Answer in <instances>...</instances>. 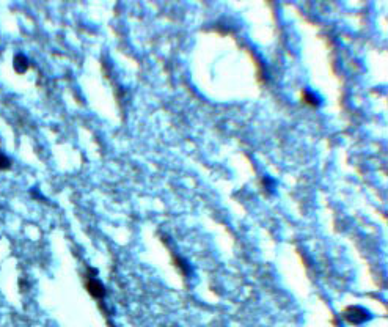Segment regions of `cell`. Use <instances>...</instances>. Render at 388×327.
<instances>
[{"instance_id":"obj_1","label":"cell","mask_w":388,"mask_h":327,"mask_svg":"<svg viewBox=\"0 0 388 327\" xmlns=\"http://www.w3.org/2000/svg\"><path fill=\"white\" fill-rule=\"evenodd\" d=\"M343 318L349 324L360 325L365 321L370 319V313H368L365 309H361V307H358V305H351V307H347V309L343 310Z\"/></svg>"},{"instance_id":"obj_2","label":"cell","mask_w":388,"mask_h":327,"mask_svg":"<svg viewBox=\"0 0 388 327\" xmlns=\"http://www.w3.org/2000/svg\"><path fill=\"white\" fill-rule=\"evenodd\" d=\"M85 288H87L88 294L96 300H102L106 297V286L96 277L87 275L85 277Z\"/></svg>"},{"instance_id":"obj_3","label":"cell","mask_w":388,"mask_h":327,"mask_svg":"<svg viewBox=\"0 0 388 327\" xmlns=\"http://www.w3.org/2000/svg\"><path fill=\"white\" fill-rule=\"evenodd\" d=\"M13 66H14V71H16L17 74H24V72H27V71H29L30 63H29V59H27L25 55L19 54V55H16V57H14Z\"/></svg>"},{"instance_id":"obj_4","label":"cell","mask_w":388,"mask_h":327,"mask_svg":"<svg viewBox=\"0 0 388 327\" xmlns=\"http://www.w3.org/2000/svg\"><path fill=\"white\" fill-rule=\"evenodd\" d=\"M302 103L308 107H318L319 106V98L318 96H315L312 91L303 90L302 91Z\"/></svg>"},{"instance_id":"obj_5","label":"cell","mask_w":388,"mask_h":327,"mask_svg":"<svg viewBox=\"0 0 388 327\" xmlns=\"http://www.w3.org/2000/svg\"><path fill=\"white\" fill-rule=\"evenodd\" d=\"M171 255H173V261H174V267H178V271H179L184 277H187L189 272H190V267H189L187 261L183 260V258L178 257V255H174V254H171Z\"/></svg>"},{"instance_id":"obj_6","label":"cell","mask_w":388,"mask_h":327,"mask_svg":"<svg viewBox=\"0 0 388 327\" xmlns=\"http://www.w3.org/2000/svg\"><path fill=\"white\" fill-rule=\"evenodd\" d=\"M11 165H13L11 159H10L7 155H4V153H0V171H7V170H10V168H11Z\"/></svg>"},{"instance_id":"obj_7","label":"cell","mask_w":388,"mask_h":327,"mask_svg":"<svg viewBox=\"0 0 388 327\" xmlns=\"http://www.w3.org/2000/svg\"><path fill=\"white\" fill-rule=\"evenodd\" d=\"M261 184H263V187H264L267 192H272V190H274V187H275V181H274V180H270L269 177H264V178L261 180Z\"/></svg>"}]
</instances>
